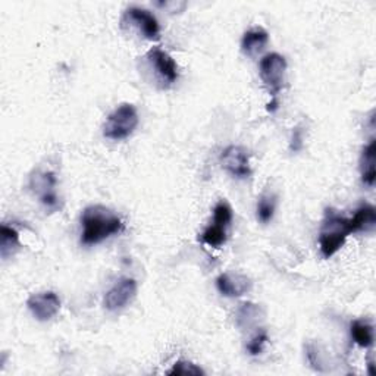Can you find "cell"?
<instances>
[{"instance_id": "21", "label": "cell", "mask_w": 376, "mask_h": 376, "mask_svg": "<svg viewBox=\"0 0 376 376\" xmlns=\"http://www.w3.org/2000/svg\"><path fill=\"white\" fill-rule=\"evenodd\" d=\"M268 341H269L268 332L265 329H259L253 335V338L249 341V344H247V352H249V354H252V356H259V354H261L263 352V348H265V345H266Z\"/></svg>"}, {"instance_id": "16", "label": "cell", "mask_w": 376, "mask_h": 376, "mask_svg": "<svg viewBox=\"0 0 376 376\" xmlns=\"http://www.w3.org/2000/svg\"><path fill=\"white\" fill-rule=\"evenodd\" d=\"M19 247L21 244L18 231L3 224L0 227V256H2L3 261H6L10 256H14Z\"/></svg>"}, {"instance_id": "11", "label": "cell", "mask_w": 376, "mask_h": 376, "mask_svg": "<svg viewBox=\"0 0 376 376\" xmlns=\"http://www.w3.org/2000/svg\"><path fill=\"white\" fill-rule=\"evenodd\" d=\"M55 186H56V178L51 172H44V174H37L35 177L31 178V188L40 196V200L43 204L47 207H54L58 206V196L55 193Z\"/></svg>"}, {"instance_id": "14", "label": "cell", "mask_w": 376, "mask_h": 376, "mask_svg": "<svg viewBox=\"0 0 376 376\" xmlns=\"http://www.w3.org/2000/svg\"><path fill=\"white\" fill-rule=\"evenodd\" d=\"M350 219V227H352V234L354 232H369L376 225V211L372 204H361L353 218Z\"/></svg>"}, {"instance_id": "10", "label": "cell", "mask_w": 376, "mask_h": 376, "mask_svg": "<svg viewBox=\"0 0 376 376\" xmlns=\"http://www.w3.org/2000/svg\"><path fill=\"white\" fill-rule=\"evenodd\" d=\"M253 287L252 279L234 272H225L216 278V288L225 297H240L247 294Z\"/></svg>"}, {"instance_id": "2", "label": "cell", "mask_w": 376, "mask_h": 376, "mask_svg": "<svg viewBox=\"0 0 376 376\" xmlns=\"http://www.w3.org/2000/svg\"><path fill=\"white\" fill-rule=\"evenodd\" d=\"M350 234H352L350 219L328 209L319 232V249L323 259H329L338 252Z\"/></svg>"}, {"instance_id": "24", "label": "cell", "mask_w": 376, "mask_h": 376, "mask_svg": "<svg viewBox=\"0 0 376 376\" xmlns=\"http://www.w3.org/2000/svg\"><path fill=\"white\" fill-rule=\"evenodd\" d=\"M290 149L293 152H298L303 149V131L300 126H297L293 131V138H291V146Z\"/></svg>"}, {"instance_id": "22", "label": "cell", "mask_w": 376, "mask_h": 376, "mask_svg": "<svg viewBox=\"0 0 376 376\" xmlns=\"http://www.w3.org/2000/svg\"><path fill=\"white\" fill-rule=\"evenodd\" d=\"M167 375H181V376H188V375H204V370L194 365L191 361L179 360L172 366V369L167 372Z\"/></svg>"}, {"instance_id": "1", "label": "cell", "mask_w": 376, "mask_h": 376, "mask_svg": "<svg viewBox=\"0 0 376 376\" xmlns=\"http://www.w3.org/2000/svg\"><path fill=\"white\" fill-rule=\"evenodd\" d=\"M81 243L87 247L100 244L125 229L122 219L105 206H88L81 215Z\"/></svg>"}, {"instance_id": "23", "label": "cell", "mask_w": 376, "mask_h": 376, "mask_svg": "<svg viewBox=\"0 0 376 376\" xmlns=\"http://www.w3.org/2000/svg\"><path fill=\"white\" fill-rule=\"evenodd\" d=\"M306 352H307L306 354H307V360L310 363V366H312L318 372H325V369H323V360L320 357L319 350L313 344H309L306 347Z\"/></svg>"}, {"instance_id": "9", "label": "cell", "mask_w": 376, "mask_h": 376, "mask_svg": "<svg viewBox=\"0 0 376 376\" xmlns=\"http://www.w3.org/2000/svg\"><path fill=\"white\" fill-rule=\"evenodd\" d=\"M27 306L37 320L46 322L59 313L60 298L54 291L38 293V294H33L28 298Z\"/></svg>"}, {"instance_id": "5", "label": "cell", "mask_w": 376, "mask_h": 376, "mask_svg": "<svg viewBox=\"0 0 376 376\" xmlns=\"http://www.w3.org/2000/svg\"><path fill=\"white\" fill-rule=\"evenodd\" d=\"M285 71H287V60L279 54H268L261 59V63H259L261 79L265 85L269 87L274 97L282 88Z\"/></svg>"}, {"instance_id": "18", "label": "cell", "mask_w": 376, "mask_h": 376, "mask_svg": "<svg viewBox=\"0 0 376 376\" xmlns=\"http://www.w3.org/2000/svg\"><path fill=\"white\" fill-rule=\"evenodd\" d=\"M227 227L213 222L203 231L202 241L213 249H219L227 243Z\"/></svg>"}, {"instance_id": "19", "label": "cell", "mask_w": 376, "mask_h": 376, "mask_svg": "<svg viewBox=\"0 0 376 376\" xmlns=\"http://www.w3.org/2000/svg\"><path fill=\"white\" fill-rule=\"evenodd\" d=\"M277 209V197L274 194H263L261 200L257 202V219L262 224H268L275 215Z\"/></svg>"}, {"instance_id": "6", "label": "cell", "mask_w": 376, "mask_h": 376, "mask_svg": "<svg viewBox=\"0 0 376 376\" xmlns=\"http://www.w3.org/2000/svg\"><path fill=\"white\" fill-rule=\"evenodd\" d=\"M133 25L141 35H145L147 40H158L161 37V27L159 22L150 10L145 8H129L125 10V15L122 18V25Z\"/></svg>"}, {"instance_id": "15", "label": "cell", "mask_w": 376, "mask_h": 376, "mask_svg": "<svg viewBox=\"0 0 376 376\" xmlns=\"http://www.w3.org/2000/svg\"><path fill=\"white\" fill-rule=\"evenodd\" d=\"M265 318V310L254 303H243L237 310V325L241 329H249Z\"/></svg>"}, {"instance_id": "20", "label": "cell", "mask_w": 376, "mask_h": 376, "mask_svg": "<svg viewBox=\"0 0 376 376\" xmlns=\"http://www.w3.org/2000/svg\"><path fill=\"white\" fill-rule=\"evenodd\" d=\"M213 222L224 225V227H229L232 222V209L231 206L228 204V202L220 200L216 203V206L213 207Z\"/></svg>"}, {"instance_id": "8", "label": "cell", "mask_w": 376, "mask_h": 376, "mask_svg": "<svg viewBox=\"0 0 376 376\" xmlns=\"http://www.w3.org/2000/svg\"><path fill=\"white\" fill-rule=\"evenodd\" d=\"M220 165L236 178H247L252 174L249 152L240 146H229L220 154Z\"/></svg>"}, {"instance_id": "13", "label": "cell", "mask_w": 376, "mask_h": 376, "mask_svg": "<svg viewBox=\"0 0 376 376\" xmlns=\"http://www.w3.org/2000/svg\"><path fill=\"white\" fill-rule=\"evenodd\" d=\"M376 141L370 140L369 145L363 149L360 159L361 181L369 187L375 186L376 179Z\"/></svg>"}, {"instance_id": "7", "label": "cell", "mask_w": 376, "mask_h": 376, "mask_svg": "<svg viewBox=\"0 0 376 376\" xmlns=\"http://www.w3.org/2000/svg\"><path fill=\"white\" fill-rule=\"evenodd\" d=\"M137 294V282L133 278H121L105 295V307L111 312H118L134 300Z\"/></svg>"}, {"instance_id": "17", "label": "cell", "mask_w": 376, "mask_h": 376, "mask_svg": "<svg viewBox=\"0 0 376 376\" xmlns=\"http://www.w3.org/2000/svg\"><path fill=\"white\" fill-rule=\"evenodd\" d=\"M352 336H353V341L359 345V347H363V348H369L372 344H373V327L370 325V323L368 320H363V319H357L352 323Z\"/></svg>"}, {"instance_id": "4", "label": "cell", "mask_w": 376, "mask_h": 376, "mask_svg": "<svg viewBox=\"0 0 376 376\" xmlns=\"http://www.w3.org/2000/svg\"><path fill=\"white\" fill-rule=\"evenodd\" d=\"M147 60L149 68L156 74L162 87L167 88L178 80V65L174 58L161 47H153L147 51L145 58Z\"/></svg>"}, {"instance_id": "12", "label": "cell", "mask_w": 376, "mask_h": 376, "mask_svg": "<svg viewBox=\"0 0 376 376\" xmlns=\"http://www.w3.org/2000/svg\"><path fill=\"white\" fill-rule=\"evenodd\" d=\"M269 42V34L262 27H256L245 31L241 40V50L244 55L254 56L259 51H262Z\"/></svg>"}, {"instance_id": "3", "label": "cell", "mask_w": 376, "mask_h": 376, "mask_svg": "<svg viewBox=\"0 0 376 376\" xmlns=\"http://www.w3.org/2000/svg\"><path fill=\"white\" fill-rule=\"evenodd\" d=\"M138 125V113L134 105L124 103L116 108L103 125V136L109 140H125L131 136Z\"/></svg>"}]
</instances>
